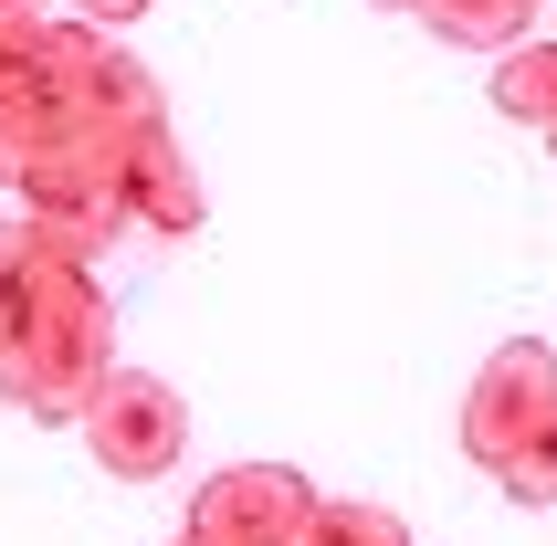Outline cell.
Here are the masks:
<instances>
[{
    "label": "cell",
    "mask_w": 557,
    "mask_h": 546,
    "mask_svg": "<svg viewBox=\"0 0 557 546\" xmlns=\"http://www.w3.org/2000/svg\"><path fill=\"white\" fill-rule=\"evenodd\" d=\"M495 106L547 137V126H557V42H536V32H527V42H505V53H495Z\"/></svg>",
    "instance_id": "obj_9"
},
{
    "label": "cell",
    "mask_w": 557,
    "mask_h": 546,
    "mask_svg": "<svg viewBox=\"0 0 557 546\" xmlns=\"http://www.w3.org/2000/svg\"><path fill=\"white\" fill-rule=\"evenodd\" d=\"M306 546H410V525L389 516V505H358V494H315Z\"/></svg>",
    "instance_id": "obj_11"
},
{
    "label": "cell",
    "mask_w": 557,
    "mask_h": 546,
    "mask_svg": "<svg viewBox=\"0 0 557 546\" xmlns=\"http://www.w3.org/2000/svg\"><path fill=\"white\" fill-rule=\"evenodd\" d=\"M547 148H557V126H547Z\"/></svg>",
    "instance_id": "obj_16"
},
{
    "label": "cell",
    "mask_w": 557,
    "mask_h": 546,
    "mask_svg": "<svg viewBox=\"0 0 557 546\" xmlns=\"http://www.w3.org/2000/svg\"><path fill=\"white\" fill-rule=\"evenodd\" d=\"M63 11H74V22H106V32H116V22H148V0H63Z\"/></svg>",
    "instance_id": "obj_13"
},
{
    "label": "cell",
    "mask_w": 557,
    "mask_h": 546,
    "mask_svg": "<svg viewBox=\"0 0 557 546\" xmlns=\"http://www.w3.org/2000/svg\"><path fill=\"white\" fill-rule=\"evenodd\" d=\"M495 484L516 494V505H557V399L536 410V431H527V442L505 452V473H495Z\"/></svg>",
    "instance_id": "obj_12"
},
{
    "label": "cell",
    "mask_w": 557,
    "mask_h": 546,
    "mask_svg": "<svg viewBox=\"0 0 557 546\" xmlns=\"http://www.w3.org/2000/svg\"><path fill=\"white\" fill-rule=\"evenodd\" d=\"M169 546H200V536H189V525H180V536H169Z\"/></svg>",
    "instance_id": "obj_14"
},
{
    "label": "cell",
    "mask_w": 557,
    "mask_h": 546,
    "mask_svg": "<svg viewBox=\"0 0 557 546\" xmlns=\"http://www.w3.org/2000/svg\"><path fill=\"white\" fill-rule=\"evenodd\" d=\"M547 399H557V347L547 336H505L495 358L473 368V389H463V452L484 462V473H505V452L536 431Z\"/></svg>",
    "instance_id": "obj_6"
},
{
    "label": "cell",
    "mask_w": 557,
    "mask_h": 546,
    "mask_svg": "<svg viewBox=\"0 0 557 546\" xmlns=\"http://www.w3.org/2000/svg\"><path fill=\"white\" fill-rule=\"evenodd\" d=\"M315 484L295 462H221L211 484H189V536L200 546H306Z\"/></svg>",
    "instance_id": "obj_5"
},
{
    "label": "cell",
    "mask_w": 557,
    "mask_h": 546,
    "mask_svg": "<svg viewBox=\"0 0 557 546\" xmlns=\"http://www.w3.org/2000/svg\"><path fill=\"white\" fill-rule=\"evenodd\" d=\"M116 200H126V232H148V243H189L200 232V169L180 158V137L169 126H148V137H126L116 148Z\"/></svg>",
    "instance_id": "obj_7"
},
{
    "label": "cell",
    "mask_w": 557,
    "mask_h": 546,
    "mask_svg": "<svg viewBox=\"0 0 557 546\" xmlns=\"http://www.w3.org/2000/svg\"><path fill=\"white\" fill-rule=\"evenodd\" d=\"M106 368H116V305L95 263L42 252L32 221H0V399L32 421H85Z\"/></svg>",
    "instance_id": "obj_1"
},
{
    "label": "cell",
    "mask_w": 557,
    "mask_h": 546,
    "mask_svg": "<svg viewBox=\"0 0 557 546\" xmlns=\"http://www.w3.org/2000/svg\"><path fill=\"white\" fill-rule=\"evenodd\" d=\"M379 11H410V0H379Z\"/></svg>",
    "instance_id": "obj_15"
},
{
    "label": "cell",
    "mask_w": 557,
    "mask_h": 546,
    "mask_svg": "<svg viewBox=\"0 0 557 546\" xmlns=\"http://www.w3.org/2000/svg\"><path fill=\"white\" fill-rule=\"evenodd\" d=\"M42 74H53V106H63V126H74V137H106V148H126V137L169 126V95H158V74L126 53L106 22H74V11H63V22H53V53H42Z\"/></svg>",
    "instance_id": "obj_2"
},
{
    "label": "cell",
    "mask_w": 557,
    "mask_h": 546,
    "mask_svg": "<svg viewBox=\"0 0 557 546\" xmlns=\"http://www.w3.org/2000/svg\"><path fill=\"white\" fill-rule=\"evenodd\" d=\"M11 189H22L32 243H42V252H63V263H95V252L126 232V200H116V148H106V137H53V148L32 158Z\"/></svg>",
    "instance_id": "obj_3"
},
{
    "label": "cell",
    "mask_w": 557,
    "mask_h": 546,
    "mask_svg": "<svg viewBox=\"0 0 557 546\" xmlns=\"http://www.w3.org/2000/svg\"><path fill=\"white\" fill-rule=\"evenodd\" d=\"M42 53H53V11L42 0H0V106H22V95L53 85Z\"/></svg>",
    "instance_id": "obj_10"
},
{
    "label": "cell",
    "mask_w": 557,
    "mask_h": 546,
    "mask_svg": "<svg viewBox=\"0 0 557 546\" xmlns=\"http://www.w3.org/2000/svg\"><path fill=\"white\" fill-rule=\"evenodd\" d=\"M410 11H421V32L453 42V53H505V42H527V32H536L547 0H410Z\"/></svg>",
    "instance_id": "obj_8"
},
{
    "label": "cell",
    "mask_w": 557,
    "mask_h": 546,
    "mask_svg": "<svg viewBox=\"0 0 557 546\" xmlns=\"http://www.w3.org/2000/svg\"><path fill=\"white\" fill-rule=\"evenodd\" d=\"M85 452L95 473H116V484H158V473H180L189 452V399L158 379V368H106L85 399Z\"/></svg>",
    "instance_id": "obj_4"
}]
</instances>
